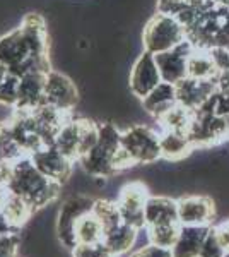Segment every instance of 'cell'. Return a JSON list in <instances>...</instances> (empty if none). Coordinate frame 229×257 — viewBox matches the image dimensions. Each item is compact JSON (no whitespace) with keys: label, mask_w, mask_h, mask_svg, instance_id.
Returning <instances> with one entry per match:
<instances>
[{"label":"cell","mask_w":229,"mask_h":257,"mask_svg":"<svg viewBox=\"0 0 229 257\" xmlns=\"http://www.w3.org/2000/svg\"><path fill=\"white\" fill-rule=\"evenodd\" d=\"M29 158H31L35 167L38 168L43 175L52 178L53 182H58V184L67 182V178L72 175L74 165H76V161L67 158V156L62 151H58L53 144L40 148L38 151L33 153Z\"/></svg>","instance_id":"cell-11"},{"label":"cell","mask_w":229,"mask_h":257,"mask_svg":"<svg viewBox=\"0 0 229 257\" xmlns=\"http://www.w3.org/2000/svg\"><path fill=\"white\" fill-rule=\"evenodd\" d=\"M178 202V221L180 225H212L215 218L214 199L203 194H188L176 199Z\"/></svg>","instance_id":"cell-10"},{"label":"cell","mask_w":229,"mask_h":257,"mask_svg":"<svg viewBox=\"0 0 229 257\" xmlns=\"http://www.w3.org/2000/svg\"><path fill=\"white\" fill-rule=\"evenodd\" d=\"M18 91H19V77L12 72H7V76L0 82V105L14 108L16 103H18Z\"/></svg>","instance_id":"cell-27"},{"label":"cell","mask_w":229,"mask_h":257,"mask_svg":"<svg viewBox=\"0 0 229 257\" xmlns=\"http://www.w3.org/2000/svg\"><path fill=\"white\" fill-rule=\"evenodd\" d=\"M207 50L220 74L229 70V47H212Z\"/></svg>","instance_id":"cell-31"},{"label":"cell","mask_w":229,"mask_h":257,"mask_svg":"<svg viewBox=\"0 0 229 257\" xmlns=\"http://www.w3.org/2000/svg\"><path fill=\"white\" fill-rule=\"evenodd\" d=\"M79 91L69 76L57 70H50L45 77V103L55 106L65 113H72L77 105Z\"/></svg>","instance_id":"cell-9"},{"label":"cell","mask_w":229,"mask_h":257,"mask_svg":"<svg viewBox=\"0 0 229 257\" xmlns=\"http://www.w3.org/2000/svg\"><path fill=\"white\" fill-rule=\"evenodd\" d=\"M7 189L11 194L31 204L35 209H41L52 204L60 196L62 184L53 182L52 178L40 172L29 156H24L11 163Z\"/></svg>","instance_id":"cell-3"},{"label":"cell","mask_w":229,"mask_h":257,"mask_svg":"<svg viewBox=\"0 0 229 257\" xmlns=\"http://www.w3.org/2000/svg\"><path fill=\"white\" fill-rule=\"evenodd\" d=\"M48 72H29L19 77L16 111H33L45 103V77Z\"/></svg>","instance_id":"cell-14"},{"label":"cell","mask_w":229,"mask_h":257,"mask_svg":"<svg viewBox=\"0 0 229 257\" xmlns=\"http://www.w3.org/2000/svg\"><path fill=\"white\" fill-rule=\"evenodd\" d=\"M21 245L19 231L0 235V257H18Z\"/></svg>","instance_id":"cell-30"},{"label":"cell","mask_w":229,"mask_h":257,"mask_svg":"<svg viewBox=\"0 0 229 257\" xmlns=\"http://www.w3.org/2000/svg\"><path fill=\"white\" fill-rule=\"evenodd\" d=\"M210 226L212 225H181L180 237H178L176 243L171 248L173 257H198L202 243L205 240L207 233H209Z\"/></svg>","instance_id":"cell-18"},{"label":"cell","mask_w":229,"mask_h":257,"mask_svg":"<svg viewBox=\"0 0 229 257\" xmlns=\"http://www.w3.org/2000/svg\"><path fill=\"white\" fill-rule=\"evenodd\" d=\"M72 257H115L103 242L99 243H79L72 248Z\"/></svg>","instance_id":"cell-29"},{"label":"cell","mask_w":229,"mask_h":257,"mask_svg":"<svg viewBox=\"0 0 229 257\" xmlns=\"http://www.w3.org/2000/svg\"><path fill=\"white\" fill-rule=\"evenodd\" d=\"M128 257H173V252L169 248H162L152 245V243H147V245L139 247L137 250H134Z\"/></svg>","instance_id":"cell-32"},{"label":"cell","mask_w":229,"mask_h":257,"mask_svg":"<svg viewBox=\"0 0 229 257\" xmlns=\"http://www.w3.org/2000/svg\"><path fill=\"white\" fill-rule=\"evenodd\" d=\"M186 40L188 36H186L185 26L174 16L162 14V12H156L147 21L142 33L144 50L152 55L176 48Z\"/></svg>","instance_id":"cell-4"},{"label":"cell","mask_w":229,"mask_h":257,"mask_svg":"<svg viewBox=\"0 0 229 257\" xmlns=\"http://www.w3.org/2000/svg\"><path fill=\"white\" fill-rule=\"evenodd\" d=\"M215 231L219 235L220 243L226 248V252H229V219H226L224 223H220L219 226H215Z\"/></svg>","instance_id":"cell-33"},{"label":"cell","mask_w":229,"mask_h":257,"mask_svg":"<svg viewBox=\"0 0 229 257\" xmlns=\"http://www.w3.org/2000/svg\"><path fill=\"white\" fill-rule=\"evenodd\" d=\"M94 201V197L86 196V194H76V196H70L62 202L57 216V235L58 240L69 250L77 247V240L76 235H74V225L82 214L93 211Z\"/></svg>","instance_id":"cell-6"},{"label":"cell","mask_w":229,"mask_h":257,"mask_svg":"<svg viewBox=\"0 0 229 257\" xmlns=\"http://www.w3.org/2000/svg\"><path fill=\"white\" fill-rule=\"evenodd\" d=\"M178 105L176 86L162 81L157 88H154L144 99H140V106L145 113L159 120L162 115H166L169 110H173Z\"/></svg>","instance_id":"cell-15"},{"label":"cell","mask_w":229,"mask_h":257,"mask_svg":"<svg viewBox=\"0 0 229 257\" xmlns=\"http://www.w3.org/2000/svg\"><path fill=\"white\" fill-rule=\"evenodd\" d=\"M74 235H76L77 245L79 243H99L105 237V226L93 211H89L76 221Z\"/></svg>","instance_id":"cell-22"},{"label":"cell","mask_w":229,"mask_h":257,"mask_svg":"<svg viewBox=\"0 0 229 257\" xmlns=\"http://www.w3.org/2000/svg\"><path fill=\"white\" fill-rule=\"evenodd\" d=\"M93 213L98 216L99 221L105 226V231L110 228L116 226L118 223H122V214L116 206V201H108V199H96L93 206Z\"/></svg>","instance_id":"cell-26"},{"label":"cell","mask_w":229,"mask_h":257,"mask_svg":"<svg viewBox=\"0 0 229 257\" xmlns=\"http://www.w3.org/2000/svg\"><path fill=\"white\" fill-rule=\"evenodd\" d=\"M195 111L185 108L183 105L178 103L173 110H169L166 115L157 120L159 122L161 131H174V132H183V134H188V128L193 122Z\"/></svg>","instance_id":"cell-24"},{"label":"cell","mask_w":229,"mask_h":257,"mask_svg":"<svg viewBox=\"0 0 229 257\" xmlns=\"http://www.w3.org/2000/svg\"><path fill=\"white\" fill-rule=\"evenodd\" d=\"M220 72L215 67L209 50L193 47L188 57V77L200 81H217Z\"/></svg>","instance_id":"cell-21"},{"label":"cell","mask_w":229,"mask_h":257,"mask_svg":"<svg viewBox=\"0 0 229 257\" xmlns=\"http://www.w3.org/2000/svg\"><path fill=\"white\" fill-rule=\"evenodd\" d=\"M122 148L134 165H154L161 160L159 132L145 123H134L123 128Z\"/></svg>","instance_id":"cell-5"},{"label":"cell","mask_w":229,"mask_h":257,"mask_svg":"<svg viewBox=\"0 0 229 257\" xmlns=\"http://www.w3.org/2000/svg\"><path fill=\"white\" fill-rule=\"evenodd\" d=\"M0 211L4 213V216L9 219L11 225L18 231H21V228L31 219V216L35 214L36 209L33 208L31 204H28L24 199H21L9 192V196H7L6 202H4V206Z\"/></svg>","instance_id":"cell-23"},{"label":"cell","mask_w":229,"mask_h":257,"mask_svg":"<svg viewBox=\"0 0 229 257\" xmlns=\"http://www.w3.org/2000/svg\"><path fill=\"white\" fill-rule=\"evenodd\" d=\"M224 255H226V248L220 243L215 226H210L209 233H207V237L202 243L198 257H224Z\"/></svg>","instance_id":"cell-28"},{"label":"cell","mask_w":229,"mask_h":257,"mask_svg":"<svg viewBox=\"0 0 229 257\" xmlns=\"http://www.w3.org/2000/svg\"><path fill=\"white\" fill-rule=\"evenodd\" d=\"M0 64L18 77L29 72H50L48 28L38 14L23 18L19 28L0 36Z\"/></svg>","instance_id":"cell-1"},{"label":"cell","mask_w":229,"mask_h":257,"mask_svg":"<svg viewBox=\"0 0 229 257\" xmlns=\"http://www.w3.org/2000/svg\"><path fill=\"white\" fill-rule=\"evenodd\" d=\"M161 82L162 77L159 67H157L156 55L144 50L137 57L130 69V74H128V89H130L132 96H135L137 99H144Z\"/></svg>","instance_id":"cell-8"},{"label":"cell","mask_w":229,"mask_h":257,"mask_svg":"<svg viewBox=\"0 0 229 257\" xmlns=\"http://www.w3.org/2000/svg\"><path fill=\"white\" fill-rule=\"evenodd\" d=\"M191 50H193V45L186 40L176 48L157 53L156 62L162 81L169 82V84H178L185 77H188V57Z\"/></svg>","instance_id":"cell-12"},{"label":"cell","mask_w":229,"mask_h":257,"mask_svg":"<svg viewBox=\"0 0 229 257\" xmlns=\"http://www.w3.org/2000/svg\"><path fill=\"white\" fill-rule=\"evenodd\" d=\"M217 91L220 94H224V96L229 98V70L222 72L217 77Z\"/></svg>","instance_id":"cell-34"},{"label":"cell","mask_w":229,"mask_h":257,"mask_svg":"<svg viewBox=\"0 0 229 257\" xmlns=\"http://www.w3.org/2000/svg\"><path fill=\"white\" fill-rule=\"evenodd\" d=\"M53 146L58 151L64 153L67 158L72 161H79V146H81V132H79V118L70 117L67 122L64 123L57 131L55 139H53Z\"/></svg>","instance_id":"cell-20"},{"label":"cell","mask_w":229,"mask_h":257,"mask_svg":"<svg viewBox=\"0 0 229 257\" xmlns=\"http://www.w3.org/2000/svg\"><path fill=\"white\" fill-rule=\"evenodd\" d=\"M14 231H18L14 226L9 223V219L4 216V213L0 211V235H7V233H14Z\"/></svg>","instance_id":"cell-35"},{"label":"cell","mask_w":229,"mask_h":257,"mask_svg":"<svg viewBox=\"0 0 229 257\" xmlns=\"http://www.w3.org/2000/svg\"><path fill=\"white\" fill-rule=\"evenodd\" d=\"M181 225L180 223H166V225H156L147 226L145 233H147V243H152L156 247L162 248H171L176 243L178 237H180Z\"/></svg>","instance_id":"cell-25"},{"label":"cell","mask_w":229,"mask_h":257,"mask_svg":"<svg viewBox=\"0 0 229 257\" xmlns=\"http://www.w3.org/2000/svg\"><path fill=\"white\" fill-rule=\"evenodd\" d=\"M98 125L99 134L96 146L77 161L87 175L105 180L135 167L122 148V131L113 122H101Z\"/></svg>","instance_id":"cell-2"},{"label":"cell","mask_w":229,"mask_h":257,"mask_svg":"<svg viewBox=\"0 0 229 257\" xmlns=\"http://www.w3.org/2000/svg\"><path fill=\"white\" fill-rule=\"evenodd\" d=\"M145 228L178 221V202L168 196H149L144 209Z\"/></svg>","instance_id":"cell-16"},{"label":"cell","mask_w":229,"mask_h":257,"mask_svg":"<svg viewBox=\"0 0 229 257\" xmlns=\"http://www.w3.org/2000/svg\"><path fill=\"white\" fill-rule=\"evenodd\" d=\"M149 190L145 187L144 182H130V184L123 185L116 197V206L120 209L122 219L128 225L142 230L145 228V219H144V209L145 202L149 199Z\"/></svg>","instance_id":"cell-7"},{"label":"cell","mask_w":229,"mask_h":257,"mask_svg":"<svg viewBox=\"0 0 229 257\" xmlns=\"http://www.w3.org/2000/svg\"><path fill=\"white\" fill-rule=\"evenodd\" d=\"M174 86H176L178 103L191 111H197L217 91V81H200L193 77H185Z\"/></svg>","instance_id":"cell-13"},{"label":"cell","mask_w":229,"mask_h":257,"mask_svg":"<svg viewBox=\"0 0 229 257\" xmlns=\"http://www.w3.org/2000/svg\"><path fill=\"white\" fill-rule=\"evenodd\" d=\"M139 233H140L139 228L122 221L116 226L105 231L103 243H105L106 248L115 257H120V255L127 254L128 250H132V247L135 245L137 238H139Z\"/></svg>","instance_id":"cell-19"},{"label":"cell","mask_w":229,"mask_h":257,"mask_svg":"<svg viewBox=\"0 0 229 257\" xmlns=\"http://www.w3.org/2000/svg\"><path fill=\"white\" fill-rule=\"evenodd\" d=\"M159 144H161V160H166L169 163L171 161L176 163V161L188 158L191 151H195L188 134H183V132L161 131Z\"/></svg>","instance_id":"cell-17"},{"label":"cell","mask_w":229,"mask_h":257,"mask_svg":"<svg viewBox=\"0 0 229 257\" xmlns=\"http://www.w3.org/2000/svg\"><path fill=\"white\" fill-rule=\"evenodd\" d=\"M7 72H9V70H7L6 65H2V64H0V82L4 81V77L7 76Z\"/></svg>","instance_id":"cell-36"}]
</instances>
